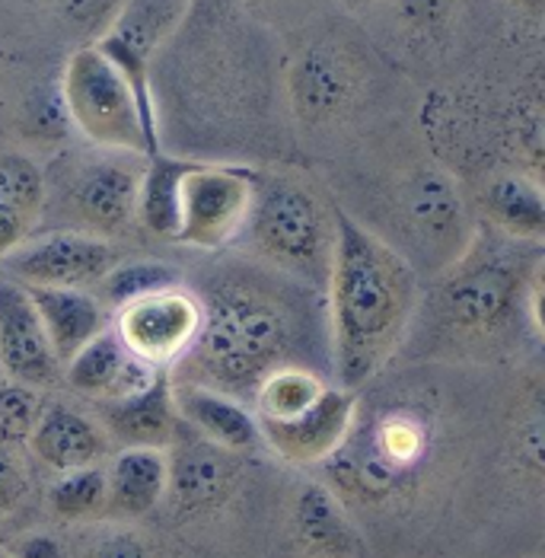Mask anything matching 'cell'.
<instances>
[{"label": "cell", "mask_w": 545, "mask_h": 558, "mask_svg": "<svg viewBox=\"0 0 545 558\" xmlns=\"http://www.w3.org/2000/svg\"><path fill=\"white\" fill-rule=\"evenodd\" d=\"M498 425L501 402L453 377L409 374L358 396L354 425L323 470L371 556L437 558L479 533Z\"/></svg>", "instance_id": "cell-1"}, {"label": "cell", "mask_w": 545, "mask_h": 558, "mask_svg": "<svg viewBox=\"0 0 545 558\" xmlns=\"http://www.w3.org/2000/svg\"><path fill=\"white\" fill-rule=\"evenodd\" d=\"M319 291L275 271H223L202 298V329L175 364L179 380L205 384L237 399L255 396L258 384L288 364H303L313 351L316 319L310 301ZM306 367V364H303Z\"/></svg>", "instance_id": "cell-2"}, {"label": "cell", "mask_w": 545, "mask_h": 558, "mask_svg": "<svg viewBox=\"0 0 545 558\" xmlns=\"http://www.w3.org/2000/svg\"><path fill=\"white\" fill-rule=\"evenodd\" d=\"M421 303L415 262L336 208V250L326 281L329 354L338 387H371L405 339Z\"/></svg>", "instance_id": "cell-3"}, {"label": "cell", "mask_w": 545, "mask_h": 558, "mask_svg": "<svg viewBox=\"0 0 545 558\" xmlns=\"http://www.w3.org/2000/svg\"><path fill=\"white\" fill-rule=\"evenodd\" d=\"M504 520H523L526 536H545V374L517 380L504 396L498 453L479 536H495Z\"/></svg>", "instance_id": "cell-4"}, {"label": "cell", "mask_w": 545, "mask_h": 558, "mask_svg": "<svg viewBox=\"0 0 545 558\" xmlns=\"http://www.w3.org/2000/svg\"><path fill=\"white\" fill-rule=\"evenodd\" d=\"M250 246L268 268L313 291H326L336 250V208L291 175H255L246 220Z\"/></svg>", "instance_id": "cell-5"}, {"label": "cell", "mask_w": 545, "mask_h": 558, "mask_svg": "<svg viewBox=\"0 0 545 558\" xmlns=\"http://www.w3.org/2000/svg\"><path fill=\"white\" fill-rule=\"evenodd\" d=\"M530 278L523 258L501 240L475 230L469 250L440 271L434 288V316L450 329V336L485 339L498 336L517 306L530 294Z\"/></svg>", "instance_id": "cell-6"}, {"label": "cell", "mask_w": 545, "mask_h": 558, "mask_svg": "<svg viewBox=\"0 0 545 558\" xmlns=\"http://www.w3.org/2000/svg\"><path fill=\"white\" fill-rule=\"evenodd\" d=\"M61 99L68 109V122L89 144L112 154H157V125H150V119L144 116L141 99L122 68L96 43L77 48L68 58Z\"/></svg>", "instance_id": "cell-7"}, {"label": "cell", "mask_w": 545, "mask_h": 558, "mask_svg": "<svg viewBox=\"0 0 545 558\" xmlns=\"http://www.w3.org/2000/svg\"><path fill=\"white\" fill-rule=\"evenodd\" d=\"M255 198V172L185 163L179 179V223L172 243L217 253L243 230Z\"/></svg>", "instance_id": "cell-8"}, {"label": "cell", "mask_w": 545, "mask_h": 558, "mask_svg": "<svg viewBox=\"0 0 545 558\" xmlns=\"http://www.w3.org/2000/svg\"><path fill=\"white\" fill-rule=\"evenodd\" d=\"M399 208L409 240L424 250V265L431 262L434 271L457 262L475 236L460 185L440 167H419L412 172L402 182Z\"/></svg>", "instance_id": "cell-9"}, {"label": "cell", "mask_w": 545, "mask_h": 558, "mask_svg": "<svg viewBox=\"0 0 545 558\" xmlns=\"http://www.w3.org/2000/svg\"><path fill=\"white\" fill-rule=\"evenodd\" d=\"M189 10H192V0H119L112 20L106 23L102 36L96 39V45L122 68V74L131 81L150 125H157L150 68H154L157 51L185 23Z\"/></svg>", "instance_id": "cell-10"}, {"label": "cell", "mask_w": 545, "mask_h": 558, "mask_svg": "<svg viewBox=\"0 0 545 558\" xmlns=\"http://www.w3.org/2000/svg\"><path fill=\"white\" fill-rule=\"evenodd\" d=\"M119 265L116 246L84 230H55L23 240L10 256L0 258L3 275L26 288H99Z\"/></svg>", "instance_id": "cell-11"}, {"label": "cell", "mask_w": 545, "mask_h": 558, "mask_svg": "<svg viewBox=\"0 0 545 558\" xmlns=\"http://www.w3.org/2000/svg\"><path fill=\"white\" fill-rule=\"evenodd\" d=\"M202 329V298L182 284H169L134 298L116 310V332L131 354L154 367H172L198 339Z\"/></svg>", "instance_id": "cell-12"}, {"label": "cell", "mask_w": 545, "mask_h": 558, "mask_svg": "<svg viewBox=\"0 0 545 558\" xmlns=\"http://www.w3.org/2000/svg\"><path fill=\"white\" fill-rule=\"evenodd\" d=\"M358 415V392L332 387L294 418L284 422H258L262 444L291 466H323L338 447Z\"/></svg>", "instance_id": "cell-13"}, {"label": "cell", "mask_w": 545, "mask_h": 558, "mask_svg": "<svg viewBox=\"0 0 545 558\" xmlns=\"http://www.w3.org/2000/svg\"><path fill=\"white\" fill-rule=\"evenodd\" d=\"M0 371L36 389L55 387L64 374L26 284L10 275H0Z\"/></svg>", "instance_id": "cell-14"}, {"label": "cell", "mask_w": 545, "mask_h": 558, "mask_svg": "<svg viewBox=\"0 0 545 558\" xmlns=\"http://www.w3.org/2000/svg\"><path fill=\"white\" fill-rule=\"evenodd\" d=\"M237 457L240 453L210 444L195 430L189 437L175 434L172 453H169L167 485V498L172 501L175 514L192 517L220 508L233 495L243 473Z\"/></svg>", "instance_id": "cell-15"}, {"label": "cell", "mask_w": 545, "mask_h": 558, "mask_svg": "<svg viewBox=\"0 0 545 558\" xmlns=\"http://www.w3.org/2000/svg\"><path fill=\"white\" fill-rule=\"evenodd\" d=\"M288 96L303 125H329L348 112L358 96L354 64L336 45H310L288 68Z\"/></svg>", "instance_id": "cell-16"}, {"label": "cell", "mask_w": 545, "mask_h": 558, "mask_svg": "<svg viewBox=\"0 0 545 558\" xmlns=\"http://www.w3.org/2000/svg\"><path fill=\"white\" fill-rule=\"evenodd\" d=\"M291 543L300 558H374L358 520L326 482H303L296 488Z\"/></svg>", "instance_id": "cell-17"}, {"label": "cell", "mask_w": 545, "mask_h": 558, "mask_svg": "<svg viewBox=\"0 0 545 558\" xmlns=\"http://www.w3.org/2000/svg\"><path fill=\"white\" fill-rule=\"evenodd\" d=\"M160 374L164 367H154L144 357L131 354L116 329L99 332L64 364V384L77 396L96 402H116L134 396L150 387Z\"/></svg>", "instance_id": "cell-18"}, {"label": "cell", "mask_w": 545, "mask_h": 558, "mask_svg": "<svg viewBox=\"0 0 545 558\" xmlns=\"http://www.w3.org/2000/svg\"><path fill=\"white\" fill-rule=\"evenodd\" d=\"M172 399L179 409V422L195 434H202L210 444L233 450V453H246L255 444H262L258 418L237 396L205 387V384L179 380L172 384Z\"/></svg>", "instance_id": "cell-19"}, {"label": "cell", "mask_w": 545, "mask_h": 558, "mask_svg": "<svg viewBox=\"0 0 545 558\" xmlns=\"http://www.w3.org/2000/svg\"><path fill=\"white\" fill-rule=\"evenodd\" d=\"M99 415H102V430L122 447L169 450L179 434V409L172 399V380L167 377V371L134 396L99 402Z\"/></svg>", "instance_id": "cell-20"}, {"label": "cell", "mask_w": 545, "mask_h": 558, "mask_svg": "<svg viewBox=\"0 0 545 558\" xmlns=\"http://www.w3.org/2000/svg\"><path fill=\"white\" fill-rule=\"evenodd\" d=\"M26 447L48 470L71 473L81 466L102 463V457L109 450V434L84 412H77L64 402H51V405H45L43 418Z\"/></svg>", "instance_id": "cell-21"}, {"label": "cell", "mask_w": 545, "mask_h": 558, "mask_svg": "<svg viewBox=\"0 0 545 558\" xmlns=\"http://www.w3.org/2000/svg\"><path fill=\"white\" fill-rule=\"evenodd\" d=\"M137 195H141V172L122 160H99L89 163L74 182V208L86 223L99 233H122L131 220H137Z\"/></svg>", "instance_id": "cell-22"}, {"label": "cell", "mask_w": 545, "mask_h": 558, "mask_svg": "<svg viewBox=\"0 0 545 558\" xmlns=\"http://www.w3.org/2000/svg\"><path fill=\"white\" fill-rule=\"evenodd\" d=\"M106 478H109L106 517L137 520L150 514L167 498L169 453L160 447H122L106 466Z\"/></svg>", "instance_id": "cell-23"}, {"label": "cell", "mask_w": 545, "mask_h": 558, "mask_svg": "<svg viewBox=\"0 0 545 558\" xmlns=\"http://www.w3.org/2000/svg\"><path fill=\"white\" fill-rule=\"evenodd\" d=\"M39 310L48 342L55 348L61 367L109 329V306L93 298L86 288H26Z\"/></svg>", "instance_id": "cell-24"}, {"label": "cell", "mask_w": 545, "mask_h": 558, "mask_svg": "<svg viewBox=\"0 0 545 558\" xmlns=\"http://www.w3.org/2000/svg\"><path fill=\"white\" fill-rule=\"evenodd\" d=\"M482 211L507 240H545V182L530 172H498L482 189Z\"/></svg>", "instance_id": "cell-25"}, {"label": "cell", "mask_w": 545, "mask_h": 558, "mask_svg": "<svg viewBox=\"0 0 545 558\" xmlns=\"http://www.w3.org/2000/svg\"><path fill=\"white\" fill-rule=\"evenodd\" d=\"M329 389V380L316 367L288 364L271 371L252 396L255 418L258 422H284L294 418L303 409H310L323 392Z\"/></svg>", "instance_id": "cell-26"}, {"label": "cell", "mask_w": 545, "mask_h": 558, "mask_svg": "<svg viewBox=\"0 0 545 558\" xmlns=\"http://www.w3.org/2000/svg\"><path fill=\"white\" fill-rule=\"evenodd\" d=\"M182 170H185L182 160H169V157L154 154L147 170L141 172L137 220L164 240H172L175 223H179V179H182Z\"/></svg>", "instance_id": "cell-27"}, {"label": "cell", "mask_w": 545, "mask_h": 558, "mask_svg": "<svg viewBox=\"0 0 545 558\" xmlns=\"http://www.w3.org/2000/svg\"><path fill=\"white\" fill-rule=\"evenodd\" d=\"M106 501H109V478L106 466L93 463L71 473H58V478L48 488V508L58 520L68 523H84V520H99L106 517Z\"/></svg>", "instance_id": "cell-28"}, {"label": "cell", "mask_w": 545, "mask_h": 558, "mask_svg": "<svg viewBox=\"0 0 545 558\" xmlns=\"http://www.w3.org/2000/svg\"><path fill=\"white\" fill-rule=\"evenodd\" d=\"M169 284H179V271L167 265V262H128V265H116L99 291H102V303L106 306H125L128 301L134 298H144L150 291H160V288H169Z\"/></svg>", "instance_id": "cell-29"}, {"label": "cell", "mask_w": 545, "mask_h": 558, "mask_svg": "<svg viewBox=\"0 0 545 558\" xmlns=\"http://www.w3.org/2000/svg\"><path fill=\"white\" fill-rule=\"evenodd\" d=\"M45 412L43 389L0 380V440L10 447H26Z\"/></svg>", "instance_id": "cell-30"}, {"label": "cell", "mask_w": 545, "mask_h": 558, "mask_svg": "<svg viewBox=\"0 0 545 558\" xmlns=\"http://www.w3.org/2000/svg\"><path fill=\"white\" fill-rule=\"evenodd\" d=\"M0 205H10L26 217H39L45 205V175L26 154H0Z\"/></svg>", "instance_id": "cell-31"}, {"label": "cell", "mask_w": 545, "mask_h": 558, "mask_svg": "<svg viewBox=\"0 0 545 558\" xmlns=\"http://www.w3.org/2000/svg\"><path fill=\"white\" fill-rule=\"evenodd\" d=\"M29 492V470L20 457V447L0 440V514L13 511Z\"/></svg>", "instance_id": "cell-32"}, {"label": "cell", "mask_w": 545, "mask_h": 558, "mask_svg": "<svg viewBox=\"0 0 545 558\" xmlns=\"http://www.w3.org/2000/svg\"><path fill=\"white\" fill-rule=\"evenodd\" d=\"M517 154L523 163L536 172V179H545V109H533L517 125Z\"/></svg>", "instance_id": "cell-33"}, {"label": "cell", "mask_w": 545, "mask_h": 558, "mask_svg": "<svg viewBox=\"0 0 545 558\" xmlns=\"http://www.w3.org/2000/svg\"><path fill=\"white\" fill-rule=\"evenodd\" d=\"M43 3L74 26H99V23L112 20V13L119 7V0H43Z\"/></svg>", "instance_id": "cell-34"}, {"label": "cell", "mask_w": 545, "mask_h": 558, "mask_svg": "<svg viewBox=\"0 0 545 558\" xmlns=\"http://www.w3.org/2000/svg\"><path fill=\"white\" fill-rule=\"evenodd\" d=\"M399 16L415 29H437L457 10V0H396Z\"/></svg>", "instance_id": "cell-35"}, {"label": "cell", "mask_w": 545, "mask_h": 558, "mask_svg": "<svg viewBox=\"0 0 545 558\" xmlns=\"http://www.w3.org/2000/svg\"><path fill=\"white\" fill-rule=\"evenodd\" d=\"M89 558H154L150 546L131 533V530H112L106 533L93 549H89Z\"/></svg>", "instance_id": "cell-36"}, {"label": "cell", "mask_w": 545, "mask_h": 558, "mask_svg": "<svg viewBox=\"0 0 545 558\" xmlns=\"http://www.w3.org/2000/svg\"><path fill=\"white\" fill-rule=\"evenodd\" d=\"M33 223H36L33 217H26L10 205H0V258L10 256L23 240H29Z\"/></svg>", "instance_id": "cell-37"}, {"label": "cell", "mask_w": 545, "mask_h": 558, "mask_svg": "<svg viewBox=\"0 0 545 558\" xmlns=\"http://www.w3.org/2000/svg\"><path fill=\"white\" fill-rule=\"evenodd\" d=\"M10 553L16 558H64L61 543L55 536H48V533H29V536H23Z\"/></svg>", "instance_id": "cell-38"}, {"label": "cell", "mask_w": 545, "mask_h": 558, "mask_svg": "<svg viewBox=\"0 0 545 558\" xmlns=\"http://www.w3.org/2000/svg\"><path fill=\"white\" fill-rule=\"evenodd\" d=\"M526 310H530V319H533L536 332L543 336V342H545V284H533V281H530Z\"/></svg>", "instance_id": "cell-39"}, {"label": "cell", "mask_w": 545, "mask_h": 558, "mask_svg": "<svg viewBox=\"0 0 545 558\" xmlns=\"http://www.w3.org/2000/svg\"><path fill=\"white\" fill-rule=\"evenodd\" d=\"M246 7L252 10H262V7H281V3H288V0H243Z\"/></svg>", "instance_id": "cell-40"}, {"label": "cell", "mask_w": 545, "mask_h": 558, "mask_svg": "<svg viewBox=\"0 0 545 558\" xmlns=\"http://www.w3.org/2000/svg\"><path fill=\"white\" fill-rule=\"evenodd\" d=\"M530 281H533V284H545V258L533 268V278H530Z\"/></svg>", "instance_id": "cell-41"}, {"label": "cell", "mask_w": 545, "mask_h": 558, "mask_svg": "<svg viewBox=\"0 0 545 558\" xmlns=\"http://www.w3.org/2000/svg\"><path fill=\"white\" fill-rule=\"evenodd\" d=\"M344 7H351V10H361V7H367V3H377V0H341Z\"/></svg>", "instance_id": "cell-42"}, {"label": "cell", "mask_w": 545, "mask_h": 558, "mask_svg": "<svg viewBox=\"0 0 545 558\" xmlns=\"http://www.w3.org/2000/svg\"><path fill=\"white\" fill-rule=\"evenodd\" d=\"M520 3H526V7H540L543 0H520Z\"/></svg>", "instance_id": "cell-43"}, {"label": "cell", "mask_w": 545, "mask_h": 558, "mask_svg": "<svg viewBox=\"0 0 545 558\" xmlns=\"http://www.w3.org/2000/svg\"><path fill=\"white\" fill-rule=\"evenodd\" d=\"M0 558H16V556H13L10 549H0Z\"/></svg>", "instance_id": "cell-44"}, {"label": "cell", "mask_w": 545, "mask_h": 558, "mask_svg": "<svg viewBox=\"0 0 545 558\" xmlns=\"http://www.w3.org/2000/svg\"><path fill=\"white\" fill-rule=\"evenodd\" d=\"M0 377H3V371H0Z\"/></svg>", "instance_id": "cell-45"}, {"label": "cell", "mask_w": 545, "mask_h": 558, "mask_svg": "<svg viewBox=\"0 0 545 558\" xmlns=\"http://www.w3.org/2000/svg\"><path fill=\"white\" fill-rule=\"evenodd\" d=\"M543 543H545V536H543Z\"/></svg>", "instance_id": "cell-46"}]
</instances>
